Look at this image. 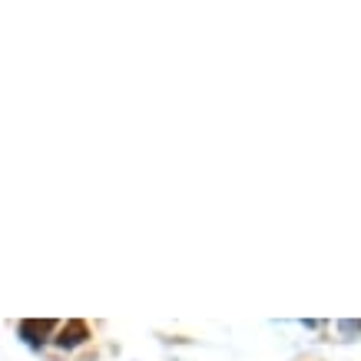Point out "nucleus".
<instances>
[{
	"label": "nucleus",
	"mask_w": 361,
	"mask_h": 361,
	"mask_svg": "<svg viewBox=\"0 0 361 361\" xmlns=\"http://www.w3.org/2000/svg\"><path fill=\"white\" fill-rule=\"evenodd\" d=\"M358 329H361V322H358Z\"/></svg>",
	"instance_id": "3"
},
{
	"label": "nucleus",
	"mask_w": 361,
	"mask_h": 361,
	"mask_svg": "<svg viewBox=\"0 0 361 361\" xmlns=\"http://www.w3.org/2000/svg\"><path fill=\"white\" fill-rule=\"evenodd\" d=\"M50 329H54V322H20V338L27 341V345H33V348H40L47 341V335H50Z\"/></svg>",
	"instance_id": "1"
},
{
	"label": "nucleus",
	"mask_w": 361,
	"mask_h": 361,
	"mask_svg": "<svg viewBox=\"0 0 361 361\" xmlns=\"http://www.w3.org/2000/svg\"><path fill=\"white\" fill-rule=\"evenodd\" d=\"M90 338V331L83 322H66L63 329H60V338H56V345L60 348H77V345H83V341Z\"/></svg>",
	"instance_id": "2"
}]
</instances>
